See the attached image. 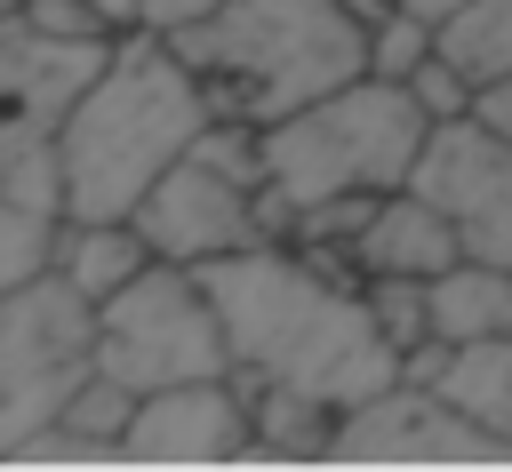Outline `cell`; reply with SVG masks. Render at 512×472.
I'll return each instance as SVG.
<instances>
[{
	"label": "cell",
	"mask_w": 512,
	"mask_h": 472,
	"mask_svg": "<svg viewBox=\"0 0 512 472\" xmlns=\"http://www.w3.org/2000/svg\"><path fill=\"white\" fill-rule=\"evenodd\" d=\"M336 464H512V440L464 416L440 384H392L336 424Z\"/></svg>",
	"instance_id": "9c48e42d"
},
{
	"label": "cell",
	"mask_w": 512,
	"mask_h": 472,
	"mask_svg": "<svg viewBox=\"0 0 512 472\" xmlns=\"http://www.w3.org/2000/svg\"><path fill=\"white\" fill-rule=\"evenodd\" d=\"M232 456H256V408L232 376L144 392L128 424V464H232Z\"/></svg>",
	"instance_id": "30bf717a"
},
{
	"label": "cell",
	"mask_w": 512,
	"mask_h": 472,
	"mask_svg": "<svg viewBox=\"0 0 512 472\" xmlns=\"http://www.w3.org/2000/svg\"><path fill=\"white\" fill-rule=\"evenodd\" d=\"M248 408H256V456H336L344 408H328L312 392H280V384L248 392Z\"/></svg>",
	"instance_id": "9a60e30c"
},
{
	"label": "cell",
	"mask_w": 512,
	"mask_h": 472,
	"mask_svg": "<svg viewBox=\"0 0 512 472\" xmlns=\"http://www.w3.org/2000/svg\"><path fill=\"white\" fill-rule=\"evenodd\" d=\"M136 408H144V392L96 368V376H88V384L64 400V416H56V424H72V432H88V440H112V448H128V424H136Z\"/></svg>",
	"instance_id": "ac0fdd59"
},
{
	"label": "cell",
	"mask_w": 512,
	"mask_h": 472,
	"mask_svg": "<svg viewBox=\"0 0 512 472\" xmlns=\"http://www.w3.org/2000/svg\"><path fill=\"white\" fill-rule=\"evenodd\" d=\"M472 112H480L496 136H512V72H504V80H488V88L472 96Z\"/></svg>",
	"instance_id": "603a6c76"
},
{
	"label": "cell",
	"mask_w": 512,
	"mask_h": 472,
	"mask_svg": "<svg viewBox=\"0 0 512 472\" xmlns=\"http://www.w3.org/2000/svg\"><path fill=\"white\" fill-rule=\"evenodd\" d=\"M456 256H464V232L416 184H392L376 200V216L360 224V240H352V264L360 272H408V280H440Z\"/></svg>",
	"instance_id": "7c38bea8"
},
{
	"label": "cell",
	"mask_w": 512,
	"mask_h": 472,
	"mask_svg": "<svg viewBox=\"0 0 512 472\" xmlns=\"http://www.w3.org/2000/svg\"><path fill=\"white\" fill-rule=\"evenodd\" d=\"M168 40L200 72L216 120H256V128L368 72V24L344 0H224L216 16Z\"/></svg>",
	"instance_id": "3957f363"
},
{
	"label": "cell",
	"mask_w": 512,
	"mask_h": 472,
	"mask_svg": "<svg viewBox=\"0 0 512 472\" xmlns=\"http://www.w3.org/2000/svg\"><path fill=\"white\" fill-rule=\"evenodd\" d=\"M224 0H136V24L144 32H184V24H200V16H216Z\"/></svg>",
	"instance_id": "7402d4cb"
},
{
	"label": "cell",
	"mask_w": 512,
	"mask_h": 472,
	"mask_svg": "<svg viewBox=\"0 0 512 472\" xmlns=\"http://www.w3.org/2000/svg\"><path fill=\"white\" fill-rule=\"evenodd\" d=\"M408 88H416V104H424L432 120H456V112H472V96H480V88H472V72H456L440 48L408 72Z\"/></svg>",
	"instance_id": "ffe728a7"
},
{
	"label": "cell",
	"mask_w": 512,
	"mask_h": 472,
	"mask_svg": "<svg viewBox=\"0 0 512 472\" xmlns=\"http://www.w3.org/2000/svg\"><path fill=\"white\" fill-rule=\"evenodd\" d=\"M152 256H176V264H208V256H232V248H256V240H280L272 232V200H264V176L232 168L224 152L192 144L136 208Z\"/></svg>",
	"instance_id": "52a82bcc"
},
{
	"label": "cell",
	"mask_w": 512,
	"mask_h": 472,
	"mask_svg": "<svg viewBox=\"0 0 512 472\" xmlns=\"http://www.w3.org/2000/svg\"><path fill=\"white\" fill-rule=\"evenodd\" d=\"M96 8H104L112 24H128V32H136V0H96Z\"/></svg>",
	"instance_id": "cb8c5ba5"
},
{
	"label": "cell",
	"mask_w": 512,
	"mask_h": 472,
	"mask_svg": "<svg viewBox=\"0 0 512 472\" xmlns=\"http://www.w3.org/2000/svg\"><path fill=\"white\" fill-rule=\"evenodd\" d=\"M408 184L448 208V224L464 232V256L512 264V136H496L480 112L432 120Z\"/></svg>",
	"instance_id": "ba28073f"
},
{
	"label": "cell",
	"mask_w": 512,
	"mask_h": 472,
	"mask_svg": "<svg viewBox=\"0 0 512 472\" xmlns=\"http://www.w3.org/2000/svg\"><path fill=\"white\" fill-rule=\"evenodd\" d=\"M432 336H448V344L512 336V264L456 256V264L432 280Z\"/></svg>",
	"instance_id": "5bb4252c"
},
{
	"label": "cell",
	"mask_w": 512,
	"mask_h": 472,
	"mask_svg": "<svg viewBox=\"0 0 512 472\" xmlns=\"http://www.w3.org/2000/svg\"><path fill=\"white\" fill-rule=\"evenodd\" d=\"M208 120H216V104H208L200 72L176 56V40L144 32V24L120 32V56L56 128L72 216H136L144 192L208 136Z\"/></svg>",
	"instance_id": "7a4b0ae2"
},
{
	"label": "cell",
	"mask_w": 512,
	"mask_h": 472,
	"mask_svg": "<svg viewBox=\"0 0 512 472\" xmlns=\"http://www.w3.org/2000/svg\"><path fill=\"white\" fill-rule=\"evenodd\" d=\"M440 392H448L464 416H480L496 440H512V336H488V344H456V360H448Z\"/></svg>",
	"instance_id": "2e32d148"
},
{
	"label": "cell",
	"mask_w": 512,
	"mask_h": 472,
	"mask_svg": "<svg viewBox=\"0 0 512 472\" xmlns=\"http://www.w3.org/2000/svg\"><path fill=\"white\" fill-rule=\"evenodd\" d=\"M432 136V112L416 104L408 80L360 72L344 88H328L320 104L288 112L264 128V200H272V232L288 240L296 208L344 200V192H392L416 176V152Z\"/></svg>",
	"instance_id": "277c9868"
},
{
	"label": "cell",
	"mask_w": 512,
	"mask_h": 472,
	"mask_svg": "<svg viewBox=\"0 0 512 472\" xmlns=\"http://www.w3.org/2000/svg\"><path fill=\"white\" fill-rule=\"evenodd\" d=\"M88 376H96V296H80L64 272L0 288V448L56 424Z\"/></svg>",
	"instance_id": "8992f818"
},
{
	"label": "cell",
	"mask_w": 512,
	"mask_h": 472,
	"mask_svg": "<svg viewBox=\"0 0 512 472\" xmlns=\"http://www.w3.org/2000/svg\"><path fill=\"white\" fill-rule=\"evenodd\" d=\"M432 48H440V24H432V16H416V8H392V16L368 32V72L408 80V72H416Z\"/></svg>",
	"instance_id": "d6986e66"
},
{
	"label": "cell",
	"mask_w": 512,
	"mask_h": 472,
	"mask_svg": "<svg viewBox=\"0 0 512 472\" xmlns=\"http://www.w3.org/2000/svg\"><path fill=\"white\" fill-rule=\"evenodd\" d=\"M152 264V240L136 216H72L64 224V248H56V272L80 288V296H120L136 272Z\"/></svg>",
	"instance_id": "4fadbf2b"
},
{
	"label": "cell",
	"mask_w": 512,
	"mask_h": 472,
	"mask_svg": "<svg viewBox=\"0 0 512 472\" xmlns=\"http://www.w3.org/2000/svg\"><path fill=\"white\" fill-rule=\"evenodd\" d=\"M8 16L40 24V32H72V40H104V32H128V24H112L96 0H8Z\"/></svg>",
	"instance_id": "44dd1931"
},
{
	"label": "cell",
	"mask_w": 512,
	"mask_h": 472,
	"mask_svg": "<svg viewBox=\"0 0 512 472\" xmlns=\"http://www.w3.org/2000/svg\"><path fill=\"white\" fill-rule=\"evenodd\" d=\"M96 368L136 392L232 376V336H224V312H216L200 264L152 256L120 296H104L96 304Z\"/></svg>",
	"instance_id": "5b68a950"
},
{
	"label": "cell",
	"mask_w": 512,
	"mask_h": 472,
	"mask_svg": "<svg viewBox=\"0 0 512 472\" xmlns=\"http://www.w3.org/2000/svg\"><path fill=\"white\" fill-rule=\"evenodd\" d=\"M440 56L456 72H472V88L504 80L512 72V0H464L448 24H440Z\"/></svg>",
	"instance_id": "e0dca14e"
},
{
	"label": "cell",
	"mask_w": 512,
	"mask_h": 472,
	"mask_svg": "<svg viewBox=\"0 0 512 472\" xmlns=\"http://www.w3.org/2000/svg\"><path fill=\"white\" fill-rule=\"evenodd\" d=\"M112 56H120V32L72 40V32H40V24L8 16L0 24V88H8V112H32V120L64 128V112L104 80Z\"/></svg>",
	"instance_id": "8fae6325"
},
{
	"label": "cell",
	"mask_w": 512,
	"mask_h": 472,
	"mask_svg": "<svg viewBox=\"0 0 512 472\" xmlns=\"http://www.w3.org/2000/svg\"><path fill=\"white\" fill-rule=\"evenodd\" d=\"M224 336H232V384L240 392H312L328 408H360L400 384V344L368 312V272L352 248H288L256 240L200 264Z\"/></svg>",
	"instance_id": "6da1fadb"
}]
</instances>
